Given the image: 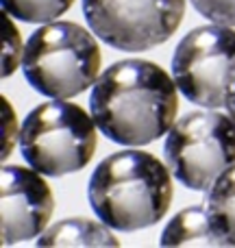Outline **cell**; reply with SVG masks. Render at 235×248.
Wrapping results in <instances>:
<instances>
[{
	"mask_svg": "<svg viewBox=\"0 0 235 248\" xmlns=\"http://www.w3.org/2000/svg\"><path fill=\"white\" fill-rule=\"evenodd\" d=\"M87 198L94 214L113 231H141L170 209V168L144 150H120L96 166Z\"/></svg>",
	"mask_w": 235,
	"mask_h": 248,
	"instance_id": "2",
	"label": "cell"
},
{
	"mask_svg": "<svg viewBox=\"0 0 235 248\" xmlns=\"http://www.w3.org/2000/svg\"><path fill=\"white\" fill-rule=\"evenodd\" d=\"M172 176L189 189H209L235 166V120L218 109L203 107L172 124L163 141Z\"/></svg>",
	"mask_w": 235,
	"mask_h": 248,
	"instance_id": "5",
	"label": "cell"
},
{
	"mask_svg": "<svg viewBox=\"0 0 235 248\" xmlns=\"http://www.w3.org/2000/svg\"><path fill=\"white\" fill-rule=\"evenodd\" d=\"M22 39L17 33L16 24L11 22V17H7V11L2 13V77H11L16 72L17 65H22Z\"/></svg>",
	"mask_w": 235,
	"mask_h": 248,
	"instance_id": "13",
	"label": "cell"
},
{
	"mask_svg": "<svg viewBox=\"0 0 235 248\" xmlns=\"http://www.w3.org/2000/svg\"><path fill=\"white\" fill-rule=\"evenodd\" d=\"M113 229L100 220L70 218L52 224L37 237V246H118Z\"/></svg>",
	"mask_w": 235,
	"mask_h": 248,
	"instance_id": "9",
	"label": "cell"
},
{
	"mask_svg": "<svg viewBox=\"0 0 235 248\" xmlns=\"http://www.w3.org/2000/svg\"><path fill=\"white\" fill-rule=\"evenodd\" d=\"M16 137H20V128L16 126V111L7 103V98H2V159L11 155Z\"/></svg>",
	"mask_w": 235,
	"mask_h": 248,
	"instance_id": "15",
	"label": "cell"
},
{
	"mask_svg": "<svg viewBox=\"0 0 235 248\" xmlns=\"http://www.w3.org/2000/svg\"><path fill=\"white\" fill-rule=\"evenodd\" d=\"M233 61V26L214 22L192 29L176 44L172 55V77L189 103L222 109L227 103V74Z\"/></svg>",
	"mask_w": 235,
	"mask_h": 248,
	"instance_id": "7",
	"label": "cell"
},
{
	"mask_svg": "<svg viewBox=\"0 0 235 248\" xmlns=\"http://www.w3.org/2000/svg\"><path fill=\"white\" fill-rule=\"evenodd\" d=\"M100 46L74 22H46L24 44L22 70L33 90L48 98H72L92 87L100 72Z\"/></svg>",
	"mask_w": 235,
	"mask_h": 248,
	"instance_id": "3",
	"label": "cell"
},
{
	"mask_svg": "<svg viewBox=\"0 0 235 248\" xmlns=\"http://www.w3.org/2000/svg\"><path fill=\"white\" fill-rule=\"evenodd\" d=\"M205 209L222 244L235 246V166L224 170L207 189Z\"/></svg>",
	"mask_w": 235,
	"mask_h": 248,
	"instance_id": "11",
	"label": "cell"
},
{
	"mask_svg": "<svg viewBox=\"0 0 235 248\" xmlns=\"http://www.w3.org/2000/svg\"><path fill=\"white\" fill-rule=\"evenodd\" d=\"M42 172L22 166H4L0 174L2 196V244L11 246L39 237L55 211V196Z\"/></svg>",
	"mask_w": 235,
	"mask_h": 248,
	"instance_id": "8",
	"label": "cell"
},
{
	"mask_svg": "<svg viewBox=\"0 0 235 248\" xmlns=\"http://www.w3.org/2000/svg\"><path fill=\"white\" fill-rule=\"evenodd\" d=\"M72 4L74 0H2V11L20 22L42 24L63 16Z\"/></svg>",
	"mask_w": 235,
	"mask_h": 248,
	"instance_id": "12",
	"label": "cell"
},
{
	"mask_svg": "<svg viewBox=\"0 0 235 248\" xmlns=\"http://www.w3.org/2000/svg\"><path fill=\"white\" fill-rule=\"evenodd\" d=\"M192 4L207 20L235 26V0H192Z\"/></svg>",
	"mask_w": 235,
	"mask_h": 248,
	"instance_id": "14",
	"label": "cell"
},
{
	"mask_svg": "<svg viewBox=\"0 0 235 248\" xmlns=\"http://www.w3.org/2000/svg\"><path fill=\"white\" fill-rule=\"evenodd\" d=\"M96 122L78 105L63 98L42 103L20 126V153L33 170L44 176L78 172L96 153Z\"/></svg>",
	"mask_w": 235,
	"mask_h": 248,
	"instance_id": "4",
	"label": "cell"
},
{
	"mask_svg": "<svg viewBox=\"0 0 235 248\" xmlns=\"http://www.w3.org/2000/svg\"><path fill=\"white\" fill-rule=\"evenodd\" d=\"M92 33L124 52L166 44L185 16V0H83Z\"/></svg>",
	"mask_w": 235,
	"mask_h": 248,
	"instance_id": "6",
	"label": "cell"
},
{
	"mask_svg": "<svg viewBox=\"0 0 235 248\" xmlns=\"http://www.w3.org/2000/svg\"><path fill=\"white\" fill-rule=\"evenodd\" d=\"M90 109L98 131L113 144L126 148L153 144L174 124L179 87L161 65L124 59L98 74Z\"/></svg>",
	"mask_w": 235,
	"mask_h": 248,
	"instance_id": "1",
	"label": "cell"
},
{
	"mask_svg": "<svg viewBox=\"0 0 235 248\" xmlns=\"http://www.w3.org/2000/svg\"><path fill=\"white\" fill-rule=\"evenodd\" d=\"M161 246H224L216 235L205 207H188L179 211L159 237Z\"/></svg>",
	"mask_w": 235,
	"mask_h": 248,
	"instance_id": "10",
	"label": "cell"
},
{
	"mask_svg": "<svg viewBox=\"0 0 235 248\" xmlns=\"http://www.w3.org/2000/svg\"><path fill=\"white\" fill-rule=\"evenodd\" d=\"M227 103H224V109L227 113L235 120V61L229 68V74H227Z\"/></svg>",
	"mask_w": 235,
	"mask_h": 248,
	"instance_id": "16",
	"label": "cell"
}]
</instances>
